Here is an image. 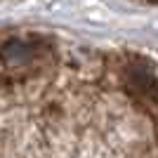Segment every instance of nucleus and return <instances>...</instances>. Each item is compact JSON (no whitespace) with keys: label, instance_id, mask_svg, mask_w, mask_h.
<instances>
[{"label":"nucleus","instance_id":"f257e3e1","mask_svg":"<svg viewBox=\"0 0 158 158\" xmlns=\"http://www.w3.org/2000/svg\"><path fill=\"white\" fill-rule=\"evenodd\" d=\"M156 113L144 104H0V158H158Z\"/></svg>","mask_w":158,"mask_h":158}]
</instances>
